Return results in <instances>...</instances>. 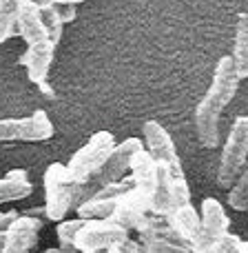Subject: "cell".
Instances as JSON below:
<instances>
[{
    "label": "cell",
    "instance_id": "cell-3",
    "mask_svg": "<svg viewBox=\"0 0 248 253\" xmlns=\"http://www.w3.org/2000/svg\"><path fill=\"white\" fill-rule=\"evenodd\" d=\"M248 158V116L235 118L231 131H228L226 144L222 151V160H219L217 169V184L224 189H231L235 184L237 175L246 167Z\"/></svg>",
    "mask_w": 248,
    "mask_h": 253
},
{
    "label": "cell",
    "instance_id": "cell-33",
    "mask_svg": "<svg viewBox=\"0 0 248 253\" xmlns=\"http://www.w3.org/2000/svg\"><path fill=\"white\" fill-rule=\"evenodd\" d=\"M71 4H80V2H84V0H69Z\"/></svg>",
    "mask_w": 248,
    "mask_h": 253
},
{
    "label": "cell",
    "instance_id": "cell-20",
    "mask_svg": "<svg viewBox=\"0 0 248 253\" xmlns=\"http://www.w3.org/2000/svg\"><path fill=\"white\" fill-rule=\"evenodd\" d=\"M22 0H0V42H7L18 31Z\"/></svg>",
    "mask_w": 248,
    "mask_h": 253
},
{
    "label": "cell",
    "instance_id": "cell-28",
    "mask_svg": "<svg viewBox=\"0 0 248 253\" xmlns=\"http://www.w3.org/2000/svg\"><path fill=\"white\" fill-rule=\"evenodd\" d=\"M16 218H18L16 213H0V231H7Z\"/></svg>",
    "mask_w": 248,
    "mask_h": 253
},
{
    "label": "cell",
    "instance_id": "cell-2",
    "mask_svg": "<svg viewBox=\"0 0 248 253\" xmlns=\"http://www.w3.org/2000/svg\"><path fill=\"white\" fill-rule=\"evenodd\" d=\"M84 184L71 178L67 165L53 162L44 171V213L53 222H62L73 207H78V200L82 198Z\"/></svg>",
    "mask_w": 248,
    "mask_h": 253
},
{
    "label": "cell",
    "instance_id": "cell-22",
    "mask_svg": "<svg viewBox=\"0 0 248 253\" xmlns=\"http://www.w3.org/2000/svg\"><path fill=\"white\" fill-rule=\"evenodd\" d=\"M228 205L235 211L248 209V165L242 169V173L237 175L235 184L228 189Z\"/></svg>",
    "mask_w": 248,
    "mask_h": 253
},
{
    "label": "cell",
    "instance_id": "cell-1",
    "mask_svg": "<svg viewBox=\"0 0 248 253\" xmlns=\"http://www.w3.org/2000/svg\"><path fill=\"white\" fill-rule=\"evenodd\" d=\"M240 76L235 71L231 56L219 58L217 67L213 71V83H211L206 96L200 100L195 109V133L202 147L215 149L219 142V118L228 102L235 98L240 87Z\"/></svg>",
    "mask_w": 248,
    "mask_h": 253
},
{
    "label": "cell",
    "instance_id": "cell-16",
    "mask_svg": "<svg viewBox=\"0 0 248 253\" xmlns=\"http://www.w3.org/2000/svg\"><path fill=\"white\" fill-rule=\"evenodd\" d=\"M53 135V125L44 111H35L29 118H22V131L20 140L25 142H42Z\"/></svg>",
    "mask_w": 248,
    "mask_h": 253
},
{
    "label": "cell",
    "instance_id": "cell-6",
    "mask_svg": "<svg viewBox=\"0 0 248 253\" xmlns=\"http://www.w3.org/2000/svg\"><path fill=\"white\" fill-rule=\"evenodd\" d=\"M129 238V231L111 220H87L75 236V251L102 253Z\"/></svg>",
    "mask_w": 248,
    "mask_h": 253
},
{
    "label": "cell",
    "instance_id": "cell-18",
    "mask_svg": "<svg viewBox=\"0 0 248 253\" xmlns=\"http://www.w3.org/2000/svg\"><path fill=\"white\" fill-rule=\"evenodd\" d=\"M29 193H31V182L27 180L25 171H11L7 178L0 180V205L22 200Z\"/></svg>",
    "mask_w": 248,
    "mask_h": 253
},
{
    "label": "cell",
    "instance_id": "cell-21",
    "mask_svg": "<svg viewBox=\"0 0 248 253\" xmlns=\"http://www.w3.org/2000/svg\"><path fill=\"white\" fill-rule=\"evenodd\" d=\"M87 220H62L58 224V242H60V253H75V236L82 229Z\"/></svg>",
    "mask_w": 248,
    "mask_h": 253
},
{
    "label": "cell",
    "instance_id": "cell-31",
    "mask_svg": "<svg viewBox=\"0 0 248 253\" xmlns=\"http://www.w3.org/2000/svg\"><path fill=\"white\" fill-rule=\"evenodd\" d=\"M2 247H4V231H0V251H2Z\"/></svg>",
    "mask_w": 248,
    "mask_h": 253
},
{
    "label": "cell",
    "instance_id": "cell-13",
    "mask_svg": "<svg viewBox=\"0 0 248 253\" xmlns=\"http://www.w3.org/2000/svg\"><path fill=\"white\" fill-rule=\"evenodd\" d=\"M164 220L169 222V227L177 233V238L184 242V245L191 247V249L195 247L197 238H200L202 218H200V213L191 207V202L177 207V209H173Z\"/></svg>",
    "mask_w": 248,
    "mask_h": 253
},
{
    "label": "cell",
    "instance_id": "cell-25",
    "mask_svg": "<svg viewBox=\"0 0 248 253\" xmlns=\"http://www.w3.org/2000/svg\"><path fill=\"white\" fill-rule=\"evenodd\" d=\"M242 245H244V240H240L237 236L224 233V236L211 247L209 253H242Z\"/></svg>",
    "mask_w": 248,
    "mask_h": 253
},
{
    "label": "cell",
    "instance_id": "cell-5",
    "mask_svg": "<svg viewBox=\"0 0 248 253\" xmlns=\"http://www.w3.org/2000/svg\"><path fill=\"white\" fill-rule=\"evenodd\" d=\"M188 202H191V193H188L186 178H177V175H173V171L169 167L157 165V180L151 196L153 213L166 218L173 209L188 205Z\"/></svg>",
    "mask_w": 248,
    "mask_h": 253
},
{
    "label": "cell",
    "instance_id": "cell-4",
    "mask_svg": "<svg viewBox=\"0 0 248 253\" xmlns=\"http://www.w3.org/2000/svg\"><path fill=\"white\" fill-rule=\"evenodd\" d=\"M113 149H115V140L109 131H98V133H93L91 138H89V142L84 144L80 151H75L73 158L69 160V165H67L71 178L87 184L91 175L100 173V169L105 167V162L109 160Z\"/></svg>",
    "mask_w": 248,
    "mask_h": 253
},
{
    "label": "cell",
    "instance_id": "cell-29",
    "mask_svg": "<svg viewBox=\"0 0 248 253\" xmlns=\"http://www.w3.org/2000/svg\"><path fill=\"white\" fill-rule=\"evenodd\" d=\"M27 2H34L35 7H44V4H60V2H69V0H27Z\"/></svg>",
    "mask_w": 248,
    "mask_h": 253
},
{
    "label": "cell",
    "instance_id": "cell-9",
    "mask_svg": "<svg viewBox=\"0 0 248 253\" xmlns=\"http://www.w3.org/2000/svg\"><path fill=\"white\" fill-rule=\"evenodd\" d=\"M148 211H151V196H146L144 191L131 187L124 196L118 198V207H115V211H113L111 222L124 227L126 231H129V229L138 231V227L142 224V220L146 218Z\"/></svg>",
    "mask_w": 248,
    "mask_h": 253
},
{
    "label": "cell",
    "instance_id": "cell-26",
    "mask_svg": "<svg viewBox=\"0 0 248 253\" xmlns=\"http://www.w3.org/2000/svg\"><path fill=\"white\" fill-rule=\"evenodd\" d=\"M22 131V118H4L0 120V142H11V140H20Z\"/></svg>",
    "mask_w": 248,
    "mask_h": 253
},
{
    "label": "cell",
    "instance_id": "cell-11",
    "mask_svg": "<svg viewBox=\"0 0 248 253\" xmlns=\"http://www.w3.org/2000/svg\"><path fill=\"white\" fill-rule=\"evenodd\" d=\"M53 53H56V44L51 40L35 42L27 47V51L20 58V65L27 67V76H29L31 83H35V84L47 83L49 69L53 65Z\"/></svg>",
    "mask_w": 248,
    "mask_h": 253
},
{
    "label": "cell",
    "instance_id": "cell-30",
    "mask_svg": "<svg viewBox=\"0 0 248 253\" xmlns=\"http://www.w3.org/2000/svg\"><path fill=\"white\" fill-rule=\"evenodd\" d=\"M38 87H40V89H42V93H44V96H47V98H53V89H51V87H49V84H47V83H40V84H38Z\"/></svg>",
    "mask_w": 248,
    "mask_h": 253
},
{
    "label": "cell",
    "instance_id": "cell-19",
    "mask_svg": "<svg viewBox=\"0 0 248 253\" xmlns=\"http://www.w3.org/2000/svg\"><path fill=\"white\" fill-rule=\"evenodd\" d=\"M233 65L240 78H248V18L242 16L235 31V47H233Z\"/></svg>",
    "mask_w": 248,
    "mask_h": 253
},
{
    "label": "cell",
    "instance_id": "cell-17",
    "mask_svg": "<svg viewBox=\"0 0 248 253\" xmlns=\"http://www.w3.org/2000/svg\"><path fill=\"white\" fill-rule=\"evenodd\" d=\"M118 207V198L109 200V198H84L78 205V215L82 220H111L113 218V211Z\"/></svg>",
    "mask_w": 248,
    "mask_h": 253
},
{
    "label": "cell",
    "instance_id": "cell-24",
    "mask_svg": "<svg viewBox=\"0 0 248 253\" xmlns=\"http://www.w3.org/2000/svg\"><path fill=\"white\" fill-rule=\"evenodd\" d=\"M142 245L146 253H193L191 247L171 240H160V238H142Z\"/></svg>",
    "mask_w": 248,
    "mask_h": 253
},
{
    "label": "cell",
    "instance_id": "cell-10",
    "mask_svg": "<svg viewBox=\"0 0 248 253\" xmlns=\"http://www.w3.org/2000/svg\"><path fill=\"white\" fill-rule=\"evenodd\" d=\"M140 149H142V142H140L138 138H126L122 144H115L109 160L105 162V167H102L100 173H98L100 184L122 180L126 175V171H131V160H133V156Z\"/></svg>",
    "mask_w": 248,
    "mask_h": 253
},
{
    "label": "cell",
    "instance_id": "cell-15",
    "mask_svg": "<svg viewBox=\"0 0 248 253\" xmlns=\"http://www.w3.org/2000/svg\"><path fill=\"white\" fill-rule=\"evenodd\" d=\"M131 180H133L135 189L144 191L146 196H153L157 180V162L153 160V156L146 149H140L131 160Z\"/></svg>",
    "mask_w": 248,
    "mask_h": 253
},
{
    "label": "cell",
    "instance_id": "cell-32",
    "mask_svg": "<svg viewBox=\"0 0 248 253\" xmlns=\"http://www.w3.org/2000/svg\"><path fill=\"white\" fill-rule=\"evenodd\" d=\"M242 253H248V242H244V245H242Z\"/></svg>",
    "mask_w": 248,
    "mask_h": 253
},
{
    "label": "cell",
    "instance_id": "cell-14",
    "mask_svg": "<svg viewBox=\"0 0 248 253\" xmlns=\"http://www.w3.org/2000/svg\"><path fill=\"white\" fill-rule=\"evenodd\" d=\"M18 34H20V38L27 42V47L49 40V34L42 25V18H40V9L35 7L34 2L22 0L20 16H18Z\"/></svg>",
    "mask_w": 248,
    "mask_h": 253
},
{
    "label": "cell",
    "instance_id": "cell-12",
    "mask_svg": "<svg viewBox=\"0 0 248 253\" xmlns=\"http://www.w3.org/2000/svg\"><path fill=\"white\" fill-rule=\"evenodd\" d=\"M38 231H40L38 220L18 215L11 222V227L4 231V247L0 253H29V249L35 245Z\"/></svg>",
    "mask_w": 248,
    "mask_h": 253
},
{
    "label": "cell",
    "instance_id": "cell-27",
    "mask_svg": "<svg viewBox=\"0 0 248 253\" xmlns=\"http://www.w3.org/2000/svg\"><path fill=\"white\" fill-rule=\"evenodd\" d=\"M58 7V13H60V20L65 22H71L75 18V4H71V2H60V4H56Z\"/></svg>",
    "mask_w": 248,
    "mask_h": 253
},
{
    "label": "cell",
    "instance_id": "cell-7",
    "mask_svg": "<svg viewBox=\"0 0 248 253\" xmlns=\"http://www.w3.org/2000/svg\"><path fill=\"white\" fill-rule=\"evenodd\" d=\"M202 229L200 238H197L193 253H209L211 247L231 229V220L226 218V211L215 198H206L202 202Z\"/></svg>",
    "mask_w": 248,
    "mask_h": 253
},
{
    "label": "cell",
    "instance_id": "cell-8",
    "mask_svg": "<svg viewBox=\"0 0 248 253\" xmlns=\"http://www.w3.org/2000/svg\"><path fill=\"white\" fill-rule=\"evenodd\" d=\"M144 142H146V151L151 153L157 165L169 167V169L173 171V175L184 178L182 162H179V156H177V151H175V144L160 123H155V120L144 123Z\"/></svg>",
    "mask_w": 248,
    "mask_h": 253
},
{
    "label": "cell",
    "instance_id": "cell-23",
    "mask_svg": "<svg viewBox=\"0 0 248 253\" xmlns=\"http://www.w3.org/2000/svg\"><path fill=\"white\" fill-rule=\"evenodd\" d=\"M38 9H40L42 25L49 34V40L58 47V42H60V38H62V27H65V22L60 20V13H58V7L56 4H44V7H38Z\"/></svg>",
    "mask_w": 248,
    "mask_h": 253
}]
</instances>
